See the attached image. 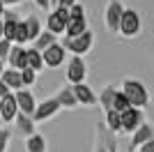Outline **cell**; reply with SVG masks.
Masks as SVG:
<instances>
[{"mask_svg": "<svg viewBox=\"0 0 154 152\" xmlns=\"http://www.w3.org/2000/svg\"><path fill=\"white\" fill-rule=\"evenodd\" d=\"M120 92L127 97V101H129V106H131V108H140V111H145V106L149 104V92H147V88H145V83H143L140 78H134V76L122 78V83H120Z\"/></svg>", "mask_w": 154, "mask_h": 152, "instance_id": "6da1fadb", "label": "cell"}, {"mask_svg": "<svg viewBox=\"0 0 154 152\" xmlns=\"http://www.w3.org/2000/svg\"><path fill=\"white\" fill-rule=\"evenodd\" d=\"M143 32V16L131 7H124L122 16H120V25H117V35L122 39H136Z\"/></svg>", "mask_w": 154, "mask_h": 152, "instance_id": "7a4b0ae2", "label": "cell"}, {"mask_svg": "<svg viewBox=\"0 0 154 152\" xmlns=\"http://www.w3.org/2000/svg\"><path fill=\"white\" fill-rule=\"evenodd\" d=\"M60 46H62L67 53H71L74 58H83V55H88L92 51V46H94V32L85 30L83 35H78V37H71V39L64 37Z\"/></svg>", "mask_w": 154, "mask_h": 152, "instance_id": "3957f363", "label": "cell"}, {"mask_svg": "<svg viewBox=\"0 0 154 152\" xmlns=\"http://www.w3.org/2000/svg\"><path fill=\"white\" fill-rule=\"evenodd\" d=\"M124 12L122 0H108L106 2V12H103V23L110 35H117V25H120V16Z\"/></svg>", "mask_w": 154, "mask_h": 152, "instance_id": "277c9868", "label": "cell"}, {"mask_svg": "<svg viewBox=\"0 0 154 152\" xmlns=\"http://www.w3.org/2000/svg\"><path fill=\"white\" fill-rule=\"evenodd\" d=\"M143 122H145V111L140 108H127L124 113H120V129L127 134H134Z\"/></svg>", "mask_w": 154, "mask_h": 152, "instance_id": "5b68a950", "label": "cell"}, {"mask_svg": "<svg viewBox=\"0 0 154 152\" xmlns=\"http://www.w3.org/2000/svg\"><path fill=\"white\" fill-rule=\"evenodd\" d=\"M58 113H60V106H58V101H55V97H48V99H44L42 104H37V106H35L32 122H35V125L46 122V120H51V118H55Z\"/></svg>", "mask_w": 154, "mask_h": 152, "instance_id": "8992f818", "label": "cell"}, {"mask_svg": "<svg viewBox=\"0 0 154 152\" xmlns=\"http://www.w3.org/2000/svg\"><path fill=\"white\" fill-rule=\"evenodd\" d=\"M67 19H69L67 9H62V7H55V9H51V12H48V16H46V32H51L53 37L62 35Z\"/></svg>", "mask_w": 154, "mask_h": 152, "instance_id": "52a82bcc", "label": "cell"}, {"mask_svg": "<svg viewBox=\"0 0 154 152\" xmlns=\"http://www.w3.org/2000/svg\"><path fill=\"white\" fill-rule=\"evenodd\" d=\"M67 60V51L60 46V42H55L53 46L42 51V65H46L48 69H58L62 67V62Z\"/></svg>", "mask_w": 154, "mask_h": 152, "instance_id": "ba28073f", "label": "cell"}, {"mask_svg": "<svg viewBox=\"0 0 154 152\" xmlns=\"http://www.w3.org/2000/svg\"><path fill=\"white\" fill-rule=\"evenodd\" d=\"M85 78H88V65H85V60L71 55L69 65H67V83L69 85H78V83H85Z\"/></svg>", "mask_w": 154, "mask_h": 152, "instance_id": "9c48e42d", "label": "cell"}, {"mask_svg": "<svg viewBox=\"0 0 154 152\" xmlns=\"http://www.w3.org/2000/svg\"><path fill=\"white\" fill-rule=\"evenodd\" d=\"M71 92H74V99H76L78 106H85V108H94L97 106V92L88 85V83L71 85Z\"/></svg>", "mask_w": 154, "mask_h": 152, "instance_id": "30bf717a", "label": "cell"}, {"mask_svg": "<svg viewBox=\"0 0 154 152\" xmlns=\"http://www.w3.org/2000/svg\"><path fill=\"white\" fill-rule=\"evenodd\" d=\"M14 95V101H16V108H19L21 115H28V118H32V113H35V106H37V101H35V95H32L28 88L23 90H16V92H12Z\"/></svg>", "mask_w": 154, "mask_h": 152, "instance_id": "8fae6325", "label": "cell"}, {"mask_svg": "<svg viewBox=\"0 0 154 152\" xmlns=\"http://www.w3.org/2000/svg\"><path fill=\"white\" fill-rule=\"evenodd\" d=\"M147 141H154V129L147 125V122H143L134 134H131V141H129V150L136 152L143 143H147Z\"/></svg>", "mask_w": 154, "mask_h": 152, "instance_id": "7c38bea8", "label": "cell"}, {"mask_svg": "<svg viewBox=\"0 0 154 152\" xmlns=\"http://www.w3.org/2000/svg\"><path fill=\"white\" fill-rule=\"evenodd\" d=\"M19 115V108H16V101H14V95L9 92L7 97L0 99V118L5 122H14V118Z\"/></svg>", "mask_w": 154, "mask_h": 152, "instance_id": "4fadbf2b", "label": "cell"}, {"mask_svg": "<svg viewBox=\"0 0 154 152\" xmlns=\"http://www.w3.org/2000/svg\"><path fill=\"white\" fill-rule=\"evenodd\" d=\"M23 145H26V152H48V141H46V136L44 134H37V131L26 136Z\"/></svg>", "mask_w": 154, "mask_h": 152, "instance_id": "5bb4252c", "label": "cell"}, {"mask_svg": "<svg viewBox=\"0 0 154 152\" xmlns=\"http://www.w3.org/2000/svg\"><path fill=\"white\" fill-rule=\"evenodd\" d=\"M0 83H5V88L9 90V92H16V90H23V83H21V74L16 69H2V74H0Z\"/></svg>", "mask_w": 154, "mask_h": 152, "instance_id": "9a60e30c", "label": "cell"}, {"mask_svg": "<svg viewBox=\"0 0 154 152\" xmlns=\"http://www.w3.org/2000/svg\"><path fill=\"white\" fill-rule=\"evenodd\" d=\"M55 101H58L60 108H67V111H74V108H78L76 99H74V92H71V85L67 83V85H62V88L58 90V95H55Z\"/></svg>", "mask_w": 154, "mask_h": 152, "instance_id": "2e32d148", "label": "cell"}, {"mask_svg": "<svg viewBox=\"0 0 154 152\" xmlns=\"http://www.w3.org/2000/svg\"><path fill=\"white\" fill-rule=\"evenodd\" d=\"M85 30H90V28H88V16H85V19H67V23H64V37L67 39L78 37V35H83Z\"/></svg>", "mask_w": 154, "mask_h": 152, "instance_id": "e0dca14e", "label": "cell"}, {"mask_svg": "<svg viewBox=\"0 0 154 152\" xmlns=\"http://www.w3.org/2000/svg\"><path fill=\"white\" fill-rule=\"evenodd\" d=\"M23 25H26L28 44H32V42H35V39L39 37V32L44 30V28H42V21H39V16H35V14H30V16H26V19H23Z\"/></svg>", "mask_w": 154, "mask_h": 152, "instance_id": "ac0fdd59", "label": "cell"}, {"mask_svg": "<svg viewBox=\"0 0 154 152\" xmlns=\"http://www.w3.org/2000/svg\"><path fill=\"white\" fill-rule=\"evenodd\" d=\"M23 69H30L37 74L39 69H44V65H42V53L35 49H26V58H23Z\"/></svg>", "mask_w": 154, "mask_h": 152, "instance_id": "d6986e66", "label": "cell"}, {"mask_svg": "<svg viewBox=\"0 0 154 152\" xmlns=\"http://www.w3.org/2000/svg\"><path fill=\"white\" fill-rule=\"evenodd\" d=\"M117 92V85H113V83H108V85H103V90L97 95V104L103 108V111H110V106H113V97H115Z\"/></svg>", "mask_w": 154, "mask_h": 152, "instance_id": "ffe728a7", "label": "cell"}, {"mask_svg": "<svg viewBox=\"0 0 154 152\" xmlns=\"http://www.w3.org/2000/svg\"><path fill=\"white\" fill-rule=\"evenodd\" d=\"M108 134L106 131V127L101 122H97L94 127V152H108Z\"/></svg>", "mask_w": 154, "mask_h": 152, "instance_id": "44dd1931", "label": "cell"}, {"mask_svg": "<svg viewBox=\"0 0 154 152\" xmlns=\"http://www.w3.org/2000/svg\"><path fill=\"white\" fill-rule=\"evenodd\" d=\"M23 58H26V46H14L12 44V51H9V55H7L9 69L21 71V69H23Z\"/></svg>", "mask_w": 154, "mask_h": 152, "instance_id": "7402d4cb", "label": "cell"}, {"mask_svg": "<svg viewBox=\"0 0 154 152\" xmlns=\"http://www.w3.org/2000/svg\"><path fill=\"white\" fill-rule=\"evenodd\" d=\"M14 122H16V131L21 134V136H23V138H26V136H30V134H35V122H32V118H28V115H16V118H14Z\"/></svg>", "mask_w": 154, "mask_h": 152, "instance_id": "603a6c76", "label": "cell"}, {"mask_svg": "<svg viewBox=\"0 0 154 152\" xmlns=\"http://www.w3.org/2000/svg\"><path fill=\"white\" fill-rule=\"evenodd\" d=\"M55 42H58V37H53L51 32L42 30V32H39V37L35 39V42H32V46H30V49H35V51H39V53H42V51H44V49H48V46H53V44H55Z\"/></svg>", "mask_w": 154, "mask_h": 152, "instance_id": "cb8c5ba5", "label": "cell"}, {"mask_svg": "<svg viewBox=\"0 0 154 152\" xmlns=\"http://www.w3.org/2000/svg\"><path fill=\"white\" fill-rule=\"evenodd\" d=\"M103 127H106V131H110L113 136L122 134V129H120V113H115V111H106V120H103Z\"/></svg>", "mask_w": 154, "mask_h": 152, "instance_id": "d4e9b609", "label": "cell"}, {"mask_svg": "<svg viewBox=\"0 0 154 152\" xmlns=\"http://www.w3.org/2000/svg\"><path fill=\"white\" fill-rule=\"evenodd\" d=\"M127 108H131V106H129V101H127V97L117 90L115 97H113V106H110V111H115V113H124Z\"/></svg>", "mask_w": 154, "mask_h": 152, "instance_id": "484cf974", "label": "cell"}, {"mask_svg": "<svg viewBox=\"0 0 154 152\" xmlns=\"http://www.w3.org/2000/svg\"><path fill=\"white\" fill-rule=\"evenodd\" d=\"M21 83H23V88H28V85H35V81H37V74L30 69H21Z\"/></svg>", "mask_w": 154, "mask_h": 152, "instance_id": "4316f807", "label": "cell"}, {"mask_svg": "<svg viewBox=\"0 0 154 152\" xmlns=\"http://www.w3.org/2000/svg\"><path fill=\"white\" fill-rule=\"evenodd\" d=\"M9 141H12V131L5 129V127H0V152H7Z\"/></svg>", "mask_w": 154, "mask_h": 152, "instance_id": "83f0119b", "label": "cell"}, {"mask_svg": "<svg viewBox=\"0 0 154 152\" xmlns=\"http://www.w3.org/2000/svg\"><path fill=\"white\" fill-rule=\"evenodd\" d=\"M9 51H12V42H7V39H0V62H7V55H9Z\"/></svg>", "mask_w": 154, "mask_h": 152, "instance_id": "f1b7e54d", "label": "cell"}, {"mask_svg": "<svg viewBox=\"0 0 154 152\" xmlns=\"http://www.w3.org/2000/svg\"><path fill=\"white\" fill-rule=\"evenodd\" d=\"M136 152H154V141H147V143H143V145L138 147Z\"/></svg>", "mask_w": 154, "mask_h": 152, "instance_id": "f546056e", "label": "cell"}, {"mask_svg": "<svg viewBox=\"0 0 154 152\" xmlns=\"http://www.w3.org/2000/svg\"><path fill=\"white\" fill-rule=\"evenodd\" d=\"M35 5H37L42 12H51V5H48V0H35Z\"/></svg>", "mask_w": 154, "mask_h": 152, "instance_id": "4dcf8cb0", "label": "cell"}, {"mask_svg": "<svg viewBox=\"0 0 154 152\" xmlns=\"http://www.w3.org/2000/svg\"><path fill=\"white\" fill-rule=\"evenodd\" d=\"M78 0H58V7H62V9H69L71 5H76Z\"/></svg>", "mask_w": 154, "mask_h": 152, "instance_id": "1f68e13d", "label": "cell"}, {"mask_svg": "<svg viewBox=\"0 0 154 152\" xmlns=\"http://www.w3.org/2000/svg\"><path fill=\"white\" fill-rule=\"evenodd\" d=\"M0 2H2V7H16L21 2H26V0H0Z\"/></svg>", "mask_w": 154, "mask_h": 152, "instance_id": "d6a6232c", "label": "cell"}, {"mask_svg": "<svg viewBox=\"0 0 154 152\" xmlns=\"http://www.w3.org/2000/svg\"><path fill=\"white\" fill-rule=\"evenodd\" d=\"M9 95V90L5 88V83H0V99H2V97H7Z\"/></svg>", "mask_w": 154, "mask_h": 152, "instance_id": "836d02e7", "label": "cell"}, {"mask_svg": "<svg viewBox=\"0 0 154 152\" xmlns=\"http://www.w3.org/2000/svg\"><path fill=\"white\" fill-rule=\"evenodd\" d=\"M48 5H51V9H55V7H58V0H48Z\"/></svg>", "mask_w": 154, "mask_h": 152, "instance_id": "e575fe53", "label": "cell"}, {"mask_svg": "<svg viewBox=\"0 0 154 152\" xmlns=\"http://www.w3.org/2000/svg\"><path fill=\"white\" fill-rule=\"evenodd\" d=\"M2 12H5V7H2V2H0V19H2Z\"/></svg>", "mask_w": 154, "mask_h": 152, "instance_id": "d590c367", "label": "cell"}, {"mask_svg": "<svg viewBox=\"0 0 154 152\" xmlns=\"http://www.w3.org/2000/svg\"><path fill=\"white\" fill-rule=\"evenodd\" d=\"M2 69H5V62H0V74H2Z\"/></svg>", "mask_w": 154, "mask_h": 152, "instance_id": "8d00e7d4", "label": "cell"}, {"mask_svg": "<svg viewBox=\"0 0 154 152\" xmlns=\"http://www.w3.org/2000/svg\"><path fill=\"white\" fill-rule=\"evenodd\" d=\"M0 39H2V23H0Z\"/></svg>", "mask_w": 154, "mask_h": 152, "instance_id": "74e56055", "label": "cell"}]
</instances>
